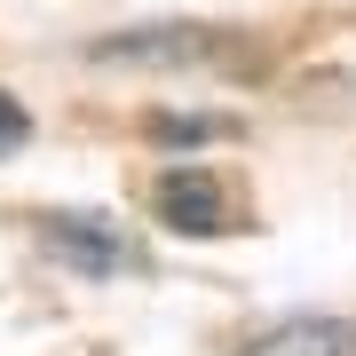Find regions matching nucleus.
I'll return each mask as SVG.
<instances>
[{
  "instance_id": "f257e3e1",
  "label": "nucleus",
  "mask_w": 356,
  "mask_h": 356,
  "mask_svg": "<svg viewBox=\"0 0 356 356\" xmlns=\"http://www.w3.org/2000/svg\"><path fill=\"white\" fill-rule=\"evenodd\" d=\"M159 222L175 229V238H222L229 222H238V206H229L222 175H206V166H175V175L159 182Z\"/></svg>"
},
{
  "instance_id": "f03ea898",
  "label": "nucleus",
  "mask_w": 356,
  "mask_h": 356,
  "mask_svg": "<svg viewBox=\"0 0 356 356\" xmlns=\"http://www.w3.org/2000/svg\"><path fill=\"white\" fill-rule=\"evenodd\" d=\"M40 229H48V254L72 261V269H88V277H119V269H135V245L119 238V229H103V222H40Z\"/></svg>"
},
{
  "instance_id": "7ed1b4c3",
  "label": "nucleus",
  "mask_w": 356,
  "mask_h": 356,
  "mask_svg": "<svg viewBox=\"0 0 356 356\" xmlns=\"http://www.w3.org/2000/svg\"><path fill=\"white\" fill-rule=\"evenodd\" d=\"M103 64H198L206 56V32L198 24H151V32H119L103 40Z\"/></svg>"
},
{
  "instance_id": "20e7f679",
  "label": "nucleus",
  "mask_w": 356,
  "mask_h": 356,
  "mask_svg": "<svg viewBox=\"0 0 356 356\" xmlns=\"http://www.w3.org/2000/svg\"><path fill=\"white\" fill-rule=\"evenodd\" d=\"M245 356H356V325H341V317H293L277 332H261Z\"/></svg>"
},
{
  "instance_id": "39448f33",
  "label": "nucleus",
  "mask_w": 356,
  "mask_h": 356,
  "mask_svg": "<svg viewBox=\"0 0 356 356\" xmlns=\"http://www.w3.org/2000/svg\"><path fill=\"white\" fill-rule=\"evenodd\" d=\"M32 135V119H24V103L16 95H0V151H16V143Z\"/></svg>"
}]
</instances>
